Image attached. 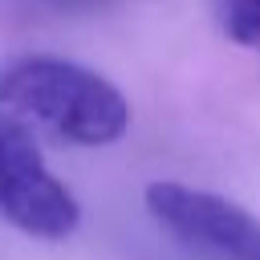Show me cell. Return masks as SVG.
Masks as SVG:
<instances>
[{"label": "cell", "mask_w": 260, "mask_h": 260, "mask_svg": "<svg viewBox=\"0 0 260 260\" xmlns=\"http://www.w3.org/2000/svg\"><path fill=\"white\" fill-rule=\"evenodd\" d=\"M0 114L73 146H110L130 126V106L102 73L61 57L0 61Z\"/></svg>", "instance_id": "1"}, {"label": "cell", "mask_w": 260, "mask_h": 260, "mask_svg": "<svg viewBox=\"0 0 260 260\" xmlns=\"http://www.w3.org/2000/svg\"><path fill=\"white\" fill-rule=\"evenodd\" d=\"M20 8H37V12H89V8H102L110 0H16Z\"/></svg>", "instance_id": "5"}, {"label": "cell", "mask_w": 260, "mask_h": 260, "mask_svg": "<svg viewBox=\"0 0 260 260\" xmlns=\"http://www.w3.org/2000/svg\"><path fill=\"white\" fill-rule=\"evenodd\" d=\"M215 20L228 41L260 49V0H215Z\"/></svg>", "instance_id": "4"}, {"label": "cell", "mask_w": 260, "mask_h": 260, "mask_svg": "<svg viewBox=\"0 0 260 260\" xmlns=\"http://www.w3.org/2000/svg\"><path fill=\"white\" fill-rule=\"evenodd\" d=\"M0 215L37 240H65L81 223L69 187L45 167L28 130L0 114Z\"/></svg>", "instance_id": "3"}, {"label": "cell", "mask_w": 260, "mask_h": 260, "mask_svg": "<svg viewBox=\"0 0 260 260\" xmlns=\"http://www.w3.org/2000/svg\"><path fill=\"white\" fill-rule=\"evenodd\" d=\"M150 219L187 252L207 260H260V219L240 203L187 183L146 187Z\"/></svg>", "instance_id": "2"}]
</instances>
